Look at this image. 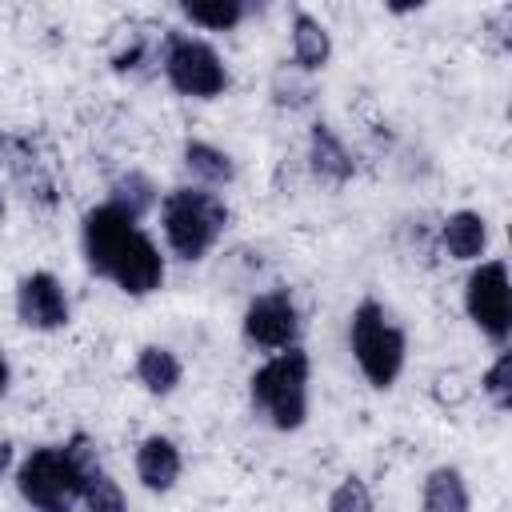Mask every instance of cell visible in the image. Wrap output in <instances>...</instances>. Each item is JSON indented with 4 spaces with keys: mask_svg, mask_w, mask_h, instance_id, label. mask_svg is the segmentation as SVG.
I'll use <instances>...</instances> for the list:
<instances>
[{
    "mask_svg": "<svg viewBox=\"0 0 512 512\" xmlns=\"http://www.w3.org/2000/svg\"><path fill=\"white\" fill-rule=\"evenodd\" d=\"M16 316L32 332H56L68 324V296L52 272H28L16 284Z\"/></svg>",
    "mask_w": 512,
    "mask_h": 512,
    "instance_id": "9c48e42d",
    "label": "cell"
},
{
    "mask_svg": "<svg viewBox=\"0 0 512 512\" xmlns=\"http://www.w3.org/2000/svg\"><path fill=\"white\" fill-rule=\"evenodd\" d=\"M480 392H484L500 412H508V404H512V352H508V348H504V352L496 356V364L484 372Z\"/></svg>",
    "mask_w": 512,
    "mask_h": 512,
    "instance_id": "44dd1931",
    "label": "cell"
},
{
    "mask_svg": "<svg viewBox=\"0 0 512 512\" xmlns=\"http://www.w3.org/2000/svg\"><path fill=\"white\" fill-rule=\"evenodd\" d=\"M160 68H164V80L192 100H216L228 88V68L220 52L200 36L172 32L160 48Z\"/></svg>",
    "mask_w": 512,
    "mask_h": 512,
    "instance_id": "8992f818",
    "label": "cell"
},
{
    "mask_svg": "<svg viewBox=\"0 0 512 512\" xmlns=\"http://www.w3.org/2000/svg\"><path fill=\"white\" fill-rule=\"evenodd\" d=\"M92 472H100V452L84 432H76L64 444L32 448L16 464V492L32 512H72Z\"/></svg>",
    "mask_w": 512,
    "mask_h": 512,
    "instance_id": "7a4b0ae2",
    "label": "cell"
},
{
    "mask_svg": "<svg viewBox=\"0 0 512 512\" xmlns=\"http://www.w3.org/2000/svg\"><path fill=\"white\" fill-rule=\"evenodd\" d=\"M180 468H184V460H180L176 440L156 436V432L140 440V448H136V480L148 492H172L176 480H180Z\"/></svg>",
    "mask_w": 512,
    "mask_h": 512,
    "instance_id": "30bf717a",
    "label": "cell"
},
{
    "mask_svg": "<svg viewBox=\"0 0 512 512\" xmlns=\"http://www.w3.org/2000/svg\"><path fill=\"white\" fill-rule=\"evenodd\" d=\"M80 240H84L88 268L96 276L112 280L120 292L148 296V292H156L164 284V256H160V248L152 244V236L136 220H128L108 200L84 212Z\"/></svg>",
    "mask_w": 512,
    "mask_h": 512,
    "instance_id": "6da1fadb",
    "label": "cell"
},
{
    "mask_svg": "<svg viewBox=\"0 0 512 512\" xmlns=\"http://www.w3.org/2000/svg\"><path fill=\"white\" fill-rule=\"evenodd\" d=\"M136 380H140V388L148 396H172L180 388V380H184V364H180V356L172 348L144 344L136 352Z\"/></svg>",
    "mask_w": 512,
    "mask_h": 512,
    "instance_id": "4fadbf2b",
    "label": "cell"
},
{
    "mask_svg": "<svg viewBox=\"0 0 512 512\" xmlns=\"http://www.w3.org/2000/svg\"><path fill=\"white\" fill-rule=\"evenodd\" d=\"M348 344H352V356H356L360 376L372 388H392L400 380L404 360H408V336H404L400 324H392V316L384 312V304L360 300L352 308Z\"/></svg>",
    "mask_w": 512,
    "mask_h": 512,
    "instance_id": "5b68a950",
    "label": "cell"
},
{
    "mask_svg": "<svg viewBox=\"0 0 512 512\" xmlns=\"http://www.w3.org/2000/svg\"><path fill=\"white\" fill-rule=\"evenodd\" d=\"M180 12L196 24V28H208V32H232L244 16H248V4H240V0H188V4H180Z\"/></svg>",
    "mask_w": 512,
    "mask_h": 512,
    "instance_id": "ac0fdd59",
    "label": "cell"
},
{
    "mask_svg": "<svg viewBox=\"0 0 512 512\" xmlns=\"http://www.w3.org/2000/svg\"><path fill=\"white\" fill-rule=\"evenodd\" d=\"M160 228L172 256L196 264L220 244L228 228V204L208 188H172L160 200Z\"/></svg>",
    "mask_w": 512,
    "mask_h": 512,
    "instance_id": "277c9868",
    "label": "cell"
},
{
    "mask_svg": "<svg viewBox=\"0 0 512 512\" xmlns=\"http://www.w3.org/2000/svg\"><path fill=\"white\" fill-rule=\"evenodd\" d=\"M12 460H16V452H12V440L0 432V480L12 472Z\"/></svg>",
    "mask_w": 512,
    "mask_h": 512,
    "instance_id": "7402d4cb",
    "label": "cell"
},
{
    "mask_svg": "<svg viewBox=\"0 0 512 512\" xmlns=\"http://www.w3.org/2000/svg\"><path fill=\"white\" fill-rule=\"evenodd\" d=\"M308 380H312V360L300 344L276 352L272 360H264L248 376L252 412L264 424H272L276 432L304 428V420H308Z\"/></svg>",
    "mask_w": 512,
    "mask_h": 512,
    "instance_id": "3957f363",
    "label": "cell"
},
{
    "mask_svg": "<svg viewBox=\"0 0 512 512\" xmlns=\"http://www.w3.org/2000/svg\"><path fill=\"white\" fill-rule=\"evenodd\" d=\"M108 204H112V208H120L128 220H136V224H140V220H144V216L156 208V184H152L144 172L128 168L124 176H116Z\"/></svg>",
    "mask_w": 512,
    "mask_h": 512,
    "instance_id": "e0dca14e",
    "label": "cell"
},
{
    "mask_svg": "<svg viewBox=\"0 0 512 512\" xmlns=\"http://www.w3.org/2000/svg\"><path fill=\"white\" fill-rule=\"evenodd\" d=\"M8 380H12V368H8V356L0 352V400H4V392H8Z\"/></svg>",
    "mask_w": 512,
    "mask_h": 512,
    "instance_id": "603a6c76",
    "label": "cell"
},
{
    "mask_svg": "<svg viewBox=\"0 0 512 512\" xmlns=\"http://www.w3.org/2000/svg\"><path fill=\"white\" fill-rule=\"evenodd\" d=\"M240 332H244V340L252 348H264V352L296 348V340H300V308H296L292 292L288 288H272V292L252 296L248 308H244Z\"/></svg>",
    "mask_w": 512,
    "mask_h": 512,
    "instance_id": "ba28073f",
    "label": "cell"
},
{
    "mask_svg": "<svg viewBox=\"0 0 512 512\" xmlns=\"http://www.w3.org/2000/svg\"><path fill=\"white\" fill-rule=\"evenodd\" d=\"M332 60V36L312 12L292 16V64L300 72H320Z\"/></svg>",
    "mask_w": 512,
    "mask_h": 512,
    "instance_id": "9a60e30c",
    "label": "cell"
},
{
    "mask_svg": "<svg viewBox=\"0 0 512 512\" xmlns=\"http://www.w3.org/2000/svg\"><path fill=\"white\" fill-rule=\"evenodd\" d=\"M328 512H376L372 488L360 476H344L332 492H328Z\"/></svg>",
    "mask_w": 512,
    "mask_h": 512,
    "instance_id": "ffe728a7",
    "label": "cell"
},
{
    "mask_svg": "<svg viewBox=\"0 0 512 512\" xmlns=\"http://www.w3.org/2000/svg\"><path fill=\"white\" fill-rule=\"evenodd\" d=\"M0 216H4V204H0Z\"/></svg>",
    "mask_w": 512,
    "mask_h": 512,
    "instance_id": "cb8c5ba5",
    "label": "cell"
},
{
    "mask_svg": "<svg viewBox=\"0 0 512 512\" xmlns=\"http://www.w3.org/2000/svg\"><path fill=\"white\" fill-rule=\"evenodd\" d=\"M420 512H472V492L464 472L452 464L432 468L420 488Z\"/></svg>",
    "mask_w": 512,
    "mask_h": 512,
    "instance_id": "7c38bea8",
    "label": "cell"
},
{
    "mask_svg": "<svg viewBox=\"0 0 512 512\" xmlns=\"http://www.w3.org/2000/svg\"><path fill=\"white\" fill-rule=\"evenodd\" d=\"M80 504H84V512H128V500H124L120 484H116L104 468L92 472V476L84 480V496H80Z\"/></svg>",
    "mask_w": 512,
    "mask_h": 512,
    "instance_id": "d6986e66",
    "label": "cell"
},
{
    "mask_svg": "<svg viewBox=\"0 0 512 512\" xmlns=\"http://www.w3.org/2000/svg\"><path fill=\"white\" fill-rule=\"evenodd\" d=\"M440 244L452 260H480L488 248V220L472 208H460L452 216H444L440 224Z\"/></svg>",
    "mask_w": 512,
    "mask_h": 512,
    "instance_id": "8fae6325",
    "label": "cell"
},
{
    "mask_svg": "<svg viewBox=\"0 0 512 512\" xmlns=\"http://www.w3.org/2000/svg\"><path fill=\"white\" fill-rule=\"evenodd\" d=\"M184 168L208 188H220V184L236 180V160L224 148L208 144V140H184Z\"/></svg>",
    "mask_w": 512,
    "mask_h": 512,
    "instance_id": "2e32d148",
    "label": "cell"
},
{
    "mask_svg": "<svg viewBox=\"0 0 512 512\" xmlns=\"http://www.w3.org/2000/svg\"><path fill=\"white\" fill-rule=\"evenodd\" d=\"M308 168L324 184H344L352 176V156H348V148L340 144V136L328 124H312V136H308Z\"/></svg>",
    "mask_w": 512,
    "mask_h": 512,
    "instance_id": "5bb4252c",
    "label": "cell"
},
{
    "mask_svg": "<svg viewBox=\"0 0 512 512\" xmlns=\"http://www.w3.org/2000/svg\"><path fill=\"white\" fill-rule=\"evenodd\" d=\"M464 312L492 340L504 344L512 332V284L504 260H484L464 280Z\"/></svg>",
    "mask_w": 512,
    "mask_h": 512,
    "instance_id": "52a82bcc",
    "label": "cell"
}]
</instances>
